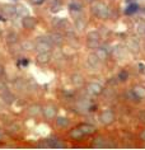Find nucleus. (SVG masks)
Wrapping results in <instances>:
<instances>
[{"label":"nucleus","instance_id":"3","mask_svg":"<svg viewBox=\"0 0 145 150\" xmlns=\"http://www.w3.org/2000/svg\"><path fill=\"white\" fill-rule=\"evenodd\" d=\"M87 38H88V47L89 49L96 50L97 47H99V40H101V36H99V33L97 31L89 32Z\"/></svg>","mask_w":145,"mask_h":150},{"label":"nucleus","instance_id":"24","mask_svg":"<svg viewBox=\"0 0 145 150\" xmlns=\"http://www.w3.org/2000/svg\"><path fill=\"white\" fill-rule=\"evenodd\" d=\"M65 144L60 139H50V148H65Z\"/></svg>","mask_w":145,"mask_h":150},{"label":"nucleus","instance_id":"1","mask_svg":"<svg viewBox=\"0 0 145 150\" xmlns=\"http://www.w3.org/2000/svg\"><path fill=\"white\" fill-rule=\"evenodd\" d=\"M92 13L93 15L101 19H108L111 17V9L102 1H94L92 4Z\"/></svg>","mask_w":145,"mask_h":150},{"label":"nucleus","instance_id":"38","mask_svg":"<svg viewBox=\"0 0 145 150\" xmlns=\"http://www.w3.org/2000/svg\"><path fill=\"white\" fill-rule=\"evenodd\" d=\"M22 64H23V65H28V60H23Z\"/></svg>","mask_w":145,"mask_h":150},{"label":"nucleus","instance_id":"11","mask_svg":"<svg viewBox=\"0 0 145 150\" xmlns=\"http://www.w3.org/2000/svg\"><path fill=\"white\" fill-rule=\"evenodd\" d=\"M27 113L32 117H37L40 114H42V107L40 104H32V106L27 108Z\"/></svg>","mask_w":145,"mask_h":150},{"label":"nucleus","instance_id":"7","mask_svg":"<svg viewBox=\"0 0 145 150\" xmlns=\"http://www.w3.org/2000/svg\"><path fill=\"white\" fill-rule=\"evenodd\" d=\"M87 93L89 95H98L103 93V87L99 83H89L87 87Z\"/></svg>","mask_w":145,"mask_h":150},{"label":"nucleus","instance_id":"37","mask_svg":"<svg viewBox=\"0 0 145 150\" xmlns=\"http://www.w3.org/2000/svg\"><path fill=\"white\" fill-rule=\"evenodd\" d=\"M140 138H141V140H144V141H145V130H144V131H143V132H141Z\"/></svg>","mask_w":145,"mask_h":150},{"label":"nucleus","instance_id":"22","mask_svg":"<svg viewBox=\"0 0 145 150\" xmlns=\"http://www.w3.org/2000/svg\"><path fill=\"white\" fill-rule=\"evenodd\" d=\"M6 42L8 43H10V45H13V43H17V41H18V34L15 33V32H9L8 34H6Z\"/></svg>","mask_w":145,"mask_h":150},{"label":"nucleus","instance_id":"6","mask_svg":"<svg viewBox=\"0 0 145 150\" xmlns=\"http://www.w3.org/2000/svg\"><path fill=\"white\" fill-rule=\"evenodd\" d=\"M89 108H91V101H89V98H82L76 103V111L79 113H87L89 111Z\"/></svg>","mask_w":145,"mask_h":150},{"label":"nucleus","instance_id":"26","mask_svg":"<svg viewBox=\"0 0 145 150\" xmlns=\"http://www.w3.org/2000/svg\"><path fill=\"white\" fill-rule=\"evenodd\" d=\"M112 52H113V55L116 57H118V59H122V57L125 56V52H124V49L120 46H117V47H115L113 50H112Z\"/></svg>","mask_w":145,"mask_h":150},{"label":"nucleus","instance_id":"17","mask_svg":"<svg viewBox=\"0 0 145 150\" xmlns=\"http://www.w3.org/2000/svg\"><path fill=\"white\" fill-rule=\"evenodd\" d=\"M93 146H94V148H107L108 146V139L98 136V138H96L94 141H93Z\"/></svg>","mask_w":145,"mask_h":150},{"label":"nucleus","instance_id":"28","mask_svg":"<svg viewBox=\"0 0 145 150\" xmlns=\"http://www.w3.org/2000/svg\"><path fill=\"white\" fill-rule=\"evenodd\" d=\"M34 49V45L30 42V41H25V42L22 43V50L23 51H30V50H33Z\"/></svg>","mask_w":145,"mask_h":150},{"label":"nucleus","instance_id":"19","mask_svg":"<svg viewBox=\"0 0 145 150\" xmlns=\"http://www.w3.org/2000/svg\"><path fill=\"white\" fill-rule=\"evenodd\" d=\"M56 125L61 127V129H66L70 125V121L66 117H56Z\"/></svg>","mask_w":145,"mask_h":150},{"label":"nucleus","instance_id":"10","mask_svg":"<svg viewBox=\"0 0 145 150\" xmlns=\"http://www.w3.org/2000/svg\"><path fill=\"white\" fill-rule=\"evenodd\" d=\"M108 52H109V50H107V47H97L96 51H94V53H96V56L98 57L99 60L103 62V61H106V60L108 59Z\"/></svg>","mask_w":145,"mask_h":150},{"label":"nucleus","instance_id":"15","mask_svg":"<svg viewBox=\"0 0 145 150\" xmlns=\"http://www.w3.org/2000/svg\"><path fill=\"white\" fill-rule=\"evenodd\" d=\"M22 24H23L24 28L27 29H33L36 27V19L33 17H24L23 21H22Z\"/></svg>","mask_w":145,"mask_h":150},{"label":"nucleus","instance_id":"29","mask_svg":"<svg viewBox=\"0 0 145 150\" xmlns=\"http://www.w3.org/2000/svg\"><path fill=\"white\" fill-rule=\"evenodd\" d=\"M8 132L12 134V135H14V134L19 132V126L17 125V123H13V125H10L8 127Z\"/></svg>","mask_w":145,"mask_h":150},{"label":"nucleus","instance_id":"18","mask_svg":"<svg viewBox=\"0 0 145 150\" xmlns=\"http://www.w3.org/2000/svg\"><path fill=\"white\" fill-rule=\"evenodd\" d=\"M71 84L74 87H83V84H84V79H83V76L80 74H74L71 75Z\"/></svg>","mask_w":145,"mask_h":150},{"label":"nucleus","instance_id":"2","mask_svg":"<svg viewBox=\"0 0 145 150\" xmlns=\"http://www.w3.org/2000/svg\"><path fill=\"white\" fill-rule=\"evenodd\" d=\"M54 46L55 45L52 43L50 36H41V37H38L36 40V42H34V50H36L37 52H48V51L51 52Z\"/></svg>","mask_w":145,"mask_h":150},{"label":"nucleus","instance_id":"8","mask_svg":"<svg viewBox=\"0 0 145 150\" xmlns=\"http://www.w3.org/2000/svg\"><path fill=\"white\" fill-rule=\"evenodd\" d=\"M99 120H101V122L103 123V125H111V123L115 121V113L112 112L111 110H106L102 112Z\"/></svg>","mask_w":145,"mask_h":150},{"label":"nucleus","instance_id":"35","mask_svg":"<svg viewBox=\"0 0 145 150\" xmlns=\"http://www.w3.org/2000/svg\"><path fill=\"white\" fill-rule=\"evenodd\" d=\"M31 1L33 3V4H36V5H41L45 1V0H31Z\"/></svg>","mask_w":145,"mask_h":150},{"label":"nucleus","instance_id":"34","mask_svg":"<svg viewBox=\"0 0 145 150\" xmlns=\"http://www.w3.org/2000/svg\"><path fill=\"white\" fill-rule=\"evenodd\" d=\"M137 117H139V120L141 121V122H145V111H143V112H140V113H139V116H137Z\"/></svg>","mask_w":145,"mask_h":150},{"label":"nucleus","instance_id":"27","mask_svg":"<svg viewBox=\"0 0 145 150\" xmlns=\"http://www.w3.org/2000/svg\"><path fill=\"white\" fill-rule=\"evenodd\" d=\"M127 79H129V73H127V71L122 70V71L118 73V75H117V80H120V82H126Z\"/></svg>","mask_w":145,"mask_h":150},{"label":"nucleus","instance_id":"31","mask_svg":"<svg viewBox=\"0 0 145 150\" xmlns=\"http://www.w3.org/2000/svg\"><path fill=\"white\" fill-rule=\"evenodd\" d=\"M135 12H137V5L136 4H130L126 9V14H134Z\"/></svg>","mask_w":145,"mask_h":150},{"label":"nucleus","instance_id":"13","mask_svg":"<svg viewBox=\"0 0 145 150\" xmlns=\"http://www.w3.org/2000/svg\"><path fill=\"white\" fill-rule=\"evenodd\" d=\"M51 59V52L48 51V52H38L37 55V62L41 64V65H45V64H47L48 61H50Z\"/></svg>","mask_w":145,"mask_h":150},{"label":"nucleus","instance_id":"5","mask_svg":"<svg viewBox=\"0 0 145 150\" xmlns=\"http://www.w3.org/2000/svg\"><path fill=\"white\" fill-rule=\"evenodd\" d=\"M69 10L70 13H71V15L75 19H80V18H83V14H82V4L78 1H73V3H70V5H69Z\"/></svg>","mask_w":145,"mask_h":150},{"label":"nucleus","instance_id":"23","mask_svg":"<svg viewBox=\"0 0 145 150\" xmlns=\"http://www.w3.org/2000/svg\"><path fill=\"white\" fill-rule=\"evenodd\" d=\"M80 129H82V131L84 132V135H91V134H93L96 131V129H94V126H92V125H87V123H84V125H82V126H79Z\"/></svg>","mask_w":145,"mask_h":150},{"label":"nucleus","instance_id":"32","mask_svg":"<svg viewBox=\"0 0 145 150\" xmlns=\"http://www.w3.org/2000/svg\"><path fill=\"white\" fill-rule=\"evenodd\" d=\"M8 90V88H6V85H5V83L3 82V80H0V94H3V93H5V92Z\"/></svg>","mask_w":145,"mask_h":150},{"label":"nucleus","instance_id":"16","mask_svg":"<svg viewBox=\"0 0 145 150\" xmlns=\"http://www.w3.org/2000/svg\"><path fill=\"white\" fill-rule=\"evenodd\" d=\"M54 25L56 28H60V29H69V23H67L66 19L64 18H57V19H54Z\"/></svg>","mask_w":145,"mask_h":150},{"label":"nucleus","instance_id":"20","mask_svg":"<svg viewBox=\"0 0 145 150\" xmlns=\"http://www.w3.org/2000/svg\"><path fill=\"white\" fill-rule=\"evenodd\" d=\"M1 97H3V101H4L6 104H12V103H14V101H15V97L9 90H6L5 93H3Z\"/></svg>","mask_w":145,"mask_h":150},{"label":"nucleus","instance_id":"21","mask_svg":"<svg viewBox=\"0 0 145 150\" xmlns=\"http://www.w3.org/2000/svg\"><path fill=\"white\" fill-rule=\"evenodd\" d=\"M70 136H71L73 139H82L83 136H84V132L82 131V129L80 127H75V129H73L71 131H70Z\"/></svg>","mask_w":145,"mask_h":150},{"label":"nucleus","instance_id":"25","mask_svg":"<svg viewBox=\"0 0 145 150\" xmlns=\"http://www.w3.org/2000/svg\"><path fill=\"white\" fill-rule=\"evenodd\" d=\"M127 46H129V50H131L133 52H137V51H139V49H140V45L136 43L134 40H130V41H129Z\"/></svg>","mask_w":145,"mask_h":150},{"label":"nucleus","instance_id":"9","mask_svg":"<svg viewBox=\"0 0 145 150\" xmlns=\"http://www.w3.org/2000/svg\"><path fill=\"white\" fill-rule=\"evenodd\" d=\"M87 64L89 65V68L91 69H99L101 68L102 61L96 56V53L93 52V53H91V55L88 56V59H87Z\"/></svg>","mask_w":145,"mask_h":150},{"label":"nucleus","instance_id":"33","mask_svg":"<svg viewBox=\"0 0 145 150\" xmlns=\"http://www.w3.org/2000/svg\"><path fill=\"white\" fill-rule=\"evenodd\" d=\"M136 68H137V71H139V73H141V74H143V73H145V64L140 62L139 65L136 66Z\"/></svg>","mask_w":145,"mask_h":150},{"label":"nucleus","instance_id":"12","mask_svg":"<svg viewBox=\"0 0 145 150\" xmlns=\"http://www.w3.org/2000/svg\"><path fill=\"white\" fill-rule=\"evenodd\" d=\"M51 38V41H52V43L55 45V46H61L64 42V37L63 34L59 33V32H52L51 34H48Z\"/></svg>","mask_w":145,"mask_h":150},{"label":"nucleus","instance_id":"36","mask_svg":"<svg viewBox=\"0 0 145 150\" xmlns=\"http://www.w3.org/2000/svg\"><path fill=\"white\" fill-rule=\"evenodd\" d=\"M5 74V70H4V68H3V66H0V78H1L3 75Z\"/></svg>","mask_w":145,"mask_h":150},{"label":"nucleus","instance_id":"14","mask_svg":"<svg viewBox=\"0 0 145 150\" xmlns=\"http://www.w3.org/2000/svg\"><path fill=\"white\" fill-rule=\"evenodd\" d=\"M133 93L135 94V97L139 101L144 99L145 98V87H143V85H135L133 88Z\"/></svg>","mask_w":145,"mask_h":150},{"label":"nucleus","instance_id":"30","mask_svg":"<svg viewBox=\"0 0 145 150\" xmlns=\"http://www.w3.org/2000/svg\"><path fill=\"white\" fill-rule=\"evenodd\" d=\"M4 10H5V13H8L9 15H14L15 13H17V8H15V6L8 5V6H5L4 8Z\"/></svg>","mask_w":145,"mask_h":150},{"label":"nucleus","instance_id":"4","mask_svg":"<svg viewBox=\"0 0 145 150\" xmlns=\"http://www.w3.org/2000/svg\"><path fill=\"white\" fill-rule=\"evenodd\" d=\"M56 113H57V108L54 104H47V106L42 107V114L45 118L47 120L56 118Z\"/></svg>","mask_w":145,"mask_h":150}]
</instances>
